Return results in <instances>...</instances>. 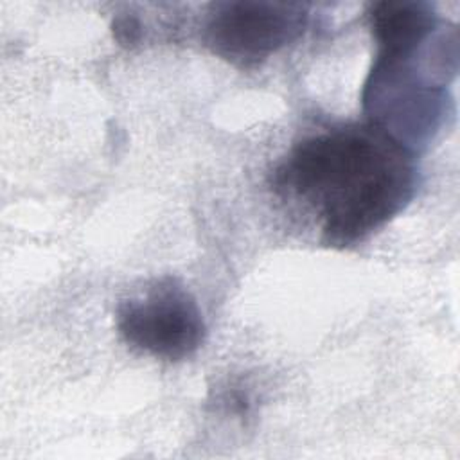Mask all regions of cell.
<instances>
[{
    "instance_id": "cell-1",
    "label": "cell",
    "mask_w": 460,
    "mask_h": 460,
    "mask_svg": "<svg viewBox=\"0 0 460 460\" xmlns=\"http://www.w3.org/2000/svg\"><path fill=\"white\" fill-rule=\"evenodd\" d=\"M275 187L314 212L323 244L349 248L411 201L415 153L370 122L331 128L289 151L275 172Z\"/></svg>"
},
{
    "instance_id": "cell-2",
    "label": "cell",
    "mask_w": 460,
    "mask_h": 460,
    "mask_svg": "<svg viewBox=\"0 0 460 460\" xmlns=\"http://www.w3.org/2000/svg\"><path fill=\"white\" fill-rule=\"evenodd\" d=\"M458 66V36L442 23L415 50L377 54L363 86L368 122L415 153L447 117V83Z\"/></svg>"
},
{
    "instance_id": "cell-3",
    "label": "cell",
    "mask_w": 460,
    "mask_h": 460,
    "mask_svg": "<svg viewBox=\"0 0 460 460\" xmlns=\"http://www.w3.org/2000/svg\"><path fill=\"white\" fill-rule=\"evenodd\" d=\"M117 329L133 349L180 361L203 343L207 327L192 293L176 279L155 280L117 307Z\"/></svg>"
},
{
    "instance_id": "cell-4",
    "label": "cell",
    "mask_w": 460,
    "mask_h": 460,
    "mask_svg": "<svg viewBox=\"0 0 460 460\" xmlns=\"http://www.w3.org/2000/svg\"><path fill=\"white\" fill-rule=\"evenodd\" d=\"M307 7L277 2H217L210 5L203 40L228 63L257 66L293 43L307 25Z\"/></svg>"
},
{
    "instance_id": "cell-5",
    "label": "cell",
    "mask_w": 460,
    "mask_h": 460,
    "mask_svg": "<svg viewBox=\"0 0 460 460\" xmlns=\"http://www.w3.org/2000/svg\"><path fill=\"white\" fill-rule=\"evenodd\" d=\"M377 54H404L424 43L440 25L433 5L415 0H385L368 11Z\"/></svg>"
},
{
    "instance_id": "cell-6",
    "label": "cell",
    "mask_w": 460,
    "mask_h": 460,
    "mask_svg": "<svg viewBox=\"0 0 460 460\" xmlns=\"http://www.w3.org/2000/svg\"><path fill=\"white\" fill-rule=\"evenodd\" d=\"M113 36L124 47H133L140 41L142 25L133 14H119L113 20Z\"/></svg>"
}]
</instances>
